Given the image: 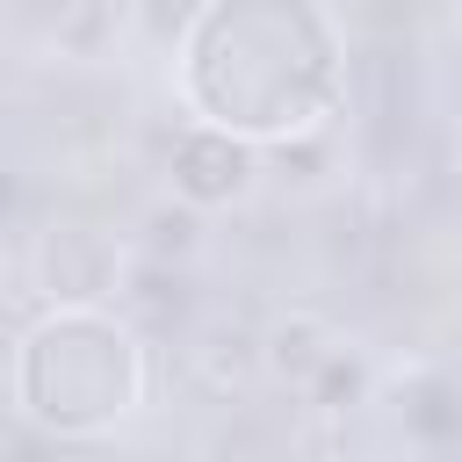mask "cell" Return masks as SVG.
I'll use <instances>...</instances> for the list:
<instances>
[{
  "label": "cell",
  "instance_id": "6da1fadb",
  "mask_svg": "<svg viewBox=\"0 0 462 462\" xmlns=\"http://www.w3.org/2000/svg\"><path fill=\"white\" fill-rule=\"evenodd\" d=\"M173 87L195 123L282 152L332 130L346 36L325 0H202L173 43Z\"/></svg>",
  "mask_w": 462,
  "mask_h": 462
},
{
  "label": "cell",
  "instance_id": "7a4b0ae2",
  "mask_svg": "<svg viewBox=\"0 0 462 462\" xmlns=\"http://www.w3.org/2000/svg\"><path fill=\"white\" fill-rule=\"evenodd\" d=\"M152 397L144 332L108 303H51L14 339V411L51 440H101Z\"/></svg>",
  "mask_w": 462,
  "mask_h": 462
},
{
  "label": "cell",
  "instance_id": "3957f363",
  "mask_svg": "<svg viewBox=\"0 0 462 462\" xmlns=\"http://www.w3.org/2000/svg\"><path fill=\"white\" fill-rule=\"evenodd\" d=\"M260 173H267V152L260 144H245V137L217 130V123H195V116L166 144V195L188 202V209H202V217L209 209H238L260 188Z\"/></svg>",
  "mask_w": 462,
  "mask_h": 462
},
{
  "label": "cell",
  "instance_id": "277c9868",
  "mask_svg": "<svg viewBox=\"0 0 462 462\" xmlns=\"http://www.w3.org/2000/svg\"><path fill=\"white\" fill-rule=\"evenodd\" d=\"M116 274H123V253L94 224H51L36 245V282L51 303H101L116 289Z\"/></svg>",
  "mask_w": 462,
  "mask_h": 462
},
{
  "label": "cell",
  "instance_id": "5b68a950",
  "mask_svg": "<svg viewBox=\"0 0 462 462\" xmlns=\"http://www.w3.org/2000/svg\"><path fill=\"white\" fill-rule=\"evenodd\" d=\"M332 346H339V332H332L325 318H310V310H289V318H274V325L260 332V361H267V375L289 383V390H303Z\"/></svg>",
  "mask_w": 462,
  "mask_h": 462
},
{
  "label": "cell",
  "instance_id": "8992f818",
  "mask_svg": "<svg viewBox=\"0 0 462 462\" xmlns=\"http://www.w3.org/2000/svg\"><path fill=\"white\" fill-rule=\"evenodd\" d=\"M195 245H202V209H188V202H152L144 209V231H137V253L144 260H195Z\"/></svg>",
  "mask_w": 462,
  "mask_h": 462
},
{
  "label": "cell",
  "instance_id": "52a82bcc",
  "mask_svg": "<svg viewBox=\"0 0 462 462\" xmlns=\"http://www.w3.org/2000/svg\"><path fill=\"white\" fill-rule=\"evenodd\" d=\"M361 390H368V361L339 339V346L318 361V375L303 383V404H318V411H354V404H361Z\"/></svg>",
  "mask_w": 462,
  "mask_h": 462
},
{
  "label": "cell",
  "instance_id": "ba28073f",
  "mask_svg": "<svg viewBox=\"0 0 462 462\" xmlns=\"http://www.w3.org/2000/svg\"><path fill=\"white\" fill-rule=\"evenodd\" d=\"M433 462H462V455H433Z\"/></svg>",
  "mask_w": 462,
  "mask_h": 462
},
{
  "label": "cell",
  "instance_id": "9c48e42d",
  "mask_svg": "<svg viewBox=\"0 0 462 462\" xmlns=\"http://www.w3.org/2000/svg\"><path fill=\"white\" fill-rule=\"evenodd\" d=\"M455 152H462V137H455Z\"/></svg>",
  "mask_w": 462,
  "mask_h": 462
}]
</instances>
